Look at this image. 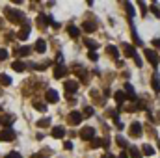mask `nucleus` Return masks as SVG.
<instances>
[{
	"mask_svg": "<svg viewBox=\"0 0 160 158\" xmlns=\"http://www.w3.org/2000/svg\"><path fill=\"white\" fill-rule=\"evenodd\" d=\"M4 13H6V17H8L9 22H21L24 19V13L21 9H15V7H6Z\"/></svg>",
	"mask_w": 160,
	"mask_h": 158,
	"instance_id": "obj_1",
	"label": "nucleus"
},
{
	"mask_svg": "<svg viewBox=\"0 0 160 158\" xmlns=\"http://www.w3.org/2000/svg\"><path fill=\"white\" fill-rule=\"evenodd\" d=\"M143 54H145V58H147V62H149V63H151L153 67H157V65H158V54H157L155 50H151V48H147V50H145Z\"/></svg>",
	"mask_w": 160,
	"mask_h": 158,
	"instance_id": "obj_2",
	"label": "nucleus"
},
{
	"mask_svg": "<svg viewBox=\"0 0 160 158\" xmlns=\"http://www.w3.org/2000/svg\"><path fill=\"white\" fill-rule=\"evenodd\" d=\"M11 140H15V132H13V128H4V130H0V141H11Z\"/></svg>",
	"mask_w": 160,
	"mask_h": 158,
	"instance_id": "obj_3",
	"label": "nucleus"
},
{
	"mask_svg": "<svg viewBox=\"0 0 160 158\" xmlns=\"http://www.w3.org/2000/svg\"><path fill=\"white\" fill-rule=\"evenodd\" d=\"M80 138H82V140H93V138H95V128L84 126V128L80 130Z\"/></svg>",
	"mask_w": 160,
	"mask_h": 158,
	"instance_id": "obj_4",
	"label": "nucleus"
},
{
	"mask_svg": "<svg viewBox=\"0 0 160 158\" xmlns=\"http://www.w3.org/2000/svg\"><path fill=\"white\" fill-rule=\"evenodd\" d=\"M45 99H47V102H58V99H60V95H58V91L56 89H47V93H45Z\"/></svg>",
	"mask_w": 160,
	"mask_h": 158,
	"instance_id": "obj_5",
	"label": "nucleus"
},
{
	"mask_svg": "<svg viewBox=\"0 0 160 158\" xmlns=\"http://www.w3.org/2000/svg\"><path fill=\"white\" fill-rule=\"evenodd\" d=\"M77 89H78V82H77V80H67V82H65V91H67V95H69V93H77Z\"/></svg>",
	"mask_w": 160,
	"mask_h": 158,
	"instance_id": "obj_6",
	"label": "nucleus"
},
{
	"mask_svg": "<svg viewBox=\"0 0 160 158\" xmlns=\"http://www.w3.org/2000/svg\"><path fill=\"white\" fill-rule=\"evenodd\" d=\"M80 121H82V112L73 110V112L69 114V123H71V125H80Z\"/></svg>",
	"mask_w": 160,
	"mask_h": 158,
	"instance_id": "obj_7",
	"label": "nucleus"
},
{
	"mask_svg": "<svg viewBox=\"0 0 160 158\" xmlns=\"http://www.w3.org/2000/svg\"><path fill=\"white\" fill-rule=\"evenodd\" d=\"M130 134H132L134 138H140V136H142V125H140L138 121H134V123L130 125Z\"/></svg>",
	"mask_w": 160,
	"mask_h": 158,
	"instance_id": "obj_8",
	"label": "nucleus"
},
{
	"mask_svg": "<svg viewBox=\"0 0 160 158\" xmlns=\"http://www.w3.org/2000/svg\"><path fill=\"white\" fill-rule=\"evenodd\" d=\"M123 48H125V56H128V58H134V60L138 58V54H136V48H134L132 45H127V43H125V45H123Z\"/></svg>",
	"mask_w": 160,
	"mask_h": 158,
	"instance_id": "obj_9",
	"label": "nucleus"
},
{
	"mask_svg": "<svg viewBox=\"0 0 160 158\" xmlns=\"http://www.w3.org/2000/svg\"><path fill=\"white\" fill-rule=\"evenodd\" d=\"M67 71H69V69H65L63 65H56V67H54V78H63V77L67 75Z\"/></svg>",
	"mask_w": 160,
	"mask_h": 158,
	"instance_id": "obj_10",
	"label": "nucleus"
},
{
	"mask_svg": "<svg viewBox=\"0 0 160 158\" xmlns=\"http://www.w3.org/2000/svg\"><path fill=\"white\" fill-rule=\"evenodd\" d=\"M110 141L108 140H102V138H93L91 140V147H108Z\"/></svg>",
	"mask_w": 160,
	"mask_h": 158,
	"instance_id": "obj_11",
	"label": "nucleus"
},
{
	"mask_svg": "<svg viewBox=\"0 0 160 158\" xmlns=\"http://www.w3.org/2000/svg\"><path fill=\"white\" fill-rule=\"evenodd\" d=\"M28 36H30V24H28V22H24V26L19 30V39L24 41L26 37H28Z\"/></svg>",
	"mask_w": 160,
	"mask_h": 158,
	"instance_id": "obj_12",
	"label": "nucleus"
},
{
	"mask_svg": "<svg viewBox=\"0 0 160 158\" xmlns=\"http://www.w3.org/2000/svg\"><path fill=\"white\" fill-rule=\"evenodd\" d=\"M50 134H52V138H63L65 136V128L63 126H54Z\"/></svg>",
	"mask_w": 160,
	"mask_h": 158,
	"instance_id": "obj_13",
	"label": "nucleus"
},
{
	"mask_svg": "<svg viewBox=\"0 0 160 158\" xmlns=\"http://www.w3.org/2000/svg\"><path fill=\"white\" fill-rule=\"evenodd\" d=\"M125 91H127V95H128V99H130V101H138V99H136V93H134V87H132L128 82L125 84Z\"/></svg>",
	"mask_w": 160,
	"mask_h": 158,
	"instance_id": "obj_14",
	"label": "nucleus"
},
{
	"mask_svg": "<svg viewBox=\"0 0 160 158\" xmlns=\"http://www.w3.org/2000/svg\"><path fill=\"white\" fill-rule=\"evenodd\" d=\"M30 52H32V48H30V47H21V48H17V50H15V54H17V56H21V58L28 56Z\"/></svg>",
	"mask_w": 160,
	"mask_h": 158,
	"instance_id": "obj_15",
	"label": "nucleus"
},
{
	"mask_svg": "<svg viewBox=\"0 0 160 158\" xmlns=\"http://www.w3.org/2000/svg\"><path fill=\"white\" fill-rule=\"evenodd\" d=\"M67 34H69L71 37H75V39H77V37H80V30L77 28V26H73V24H69V28H67Z\"/></svg>",
	"mask_w": 160,
	"mask_h": 158,
	"instance_id": "obj_16",
	"label": "nucleus"
},
{
	"mask_svg": "<svg viewBox=\"0 0 160 158\" xmlns=\"http://www.w3.org/2000/svg\"><path fill=\"white\" fill-rule=\"evenodd\" d=\"M106 52H108L112 58H119V50H118V47H114V45H108V47H106Z\"/></svg>",
	"mask_w": 160,
	"mask_h": 158,
	"instance_id": "obj_17",
	"label": "nucleus"
},
{
	"mask_svg": "<svg viewBox=\"0 0 160 158\" xmlns=\"http://www.w3.org/2000/svg\"><path fill=\"white\" fill-rule=\"evenodd\" d=\"M36 50H38L39 54H43V52L47 50V43H45L43 39H38L36 41Z\"/></svg>",
	"mask_w": 160,
	"mask_h": 158,
	"instance_id": "obj_18",
	"label": "nucleus"
},
{
	"mask_svg": "<svg viewBox=\"0 0 160 158\" xmlns=\"http://www.w3.org/2000/svg\"><path fill=\"white\" fill-rule=\"evenodd\" d=\"M11 67H13L15 71H19V73H22V71L26 69V63H24V62H19V60H17V62H13V65H11Z\"/></svg>",
	"mask_w": 160,
	"mask_h": 158,
	"instance_id": "obj_19",
	"label": "nucleus"
},
{
	"mask_svg": "<svg viewBox=\"0 0 160 158\" xmlns=\"http://www.w3.org/2000/svg\"><path fill=\"white\" fill-rule=\"evenodd\" d=\"M84 45L89 48V52H91V50H95V48L99 47V43H97V41H93V39H84Z\"/></svg>",
	"mask_w": 160,
	"mask_h": 158,
	"instance_id": "obj_20",
	"label": "nucleus"
},
{
	"mask_svg": "<svg viewBox=\"0 0 160 158\" xmlns=\"http://www.w3.org/2000/svg\"><path fill=\"white\" fill-rule=\"evenodd\" d=\"M153 89H155L157 93L160 91V78H158V73H155V75H153Z\"/></svg>",
	"mask_w": 160,
	"mask_h": 158,
	"instance_id": "obj_21",
	"label": "nucleus"
},
{
	"mask_svg": "<svg viewBox=\"0 0 160 158\" xmlns=\"http://www.w3.org/2000/svg\"><path fill=\"white\" fill-rule=\"evenodd\" d=\"M0 84L2 86H11V77H8L6 73H2L0 75Z\"/></svg>",
	"mask_w": 160,
	"mask_h": 158,
	"instance_id": "obj_22",
	"label": "nucleus"
},
{
	"mask_svg": "<svg viewBox=\"0 0 160 158\" xmlns=\"http://www.w3.org/2000/svg\"><path fill=\"white\" fill-rule=\"evenodd\" d=\"M114 97H116V102H118V104H123V102H125V99H127V95H125L123 91H116V95H114Z\"/></svg>",
	"mask_w": 160,
	"mask_h": 158,
	"instance_id": "obj_23",
	"label": "nucleus"
},
{
	"mask_svg": "<svg viewBox=\"0 0 160 158\" xmlns=\"http://www.w3.org/2000/svg\"><path fill=\"white\" fill-rule=\"evenodd\" d=\"M82 26H84V30H86V32H95V28H97V26H95L91 21H86Z\"/></svg>",
	"mask_w": 160,
	"mask_h": 158,
	"instance_id": "obj_24",
	"label": "nucleus"
},
{
	"mask_svg": "<svg viewBox=\"0 0 160 158\" xmlns=\"http://www.w3.org/2000/svg\"><path fill=\"white\" fill-rule=\"evenodd\" d=\"M48 125H50V117H43V119L38 121V126H39V128H45V126H48Z\"/></svg>",
	"mask_w": 160,
	"mask_h": 158,
	"instance_id": "obj_25",
	"label": "nucleus"
},
{
	"mask_svg": "<svg viewBox=\"0 0 160 158\" xmlns=\"http://www.w3.org/2000/svg\"><path fill=\"white\" fill-rule=\"evenodd\" d=\"M93 114H95V112H93V108H91V106H86V108H84V112H82V117H91Z\"/></svg>",
	"mask_w": 160,
	"mask_h": 158,
	"instance_id": "obj_26",
	"label": "nucleus"
},
{
	"mask_svg": "<svg viewBox=\"0 0 160 158\" xmlns=\"http://www.w3.org/2000/svg\"><path fill=\"white\" fill-rule=\"evenodd\" d=\"M34 108H36V110H41V112H45V110H47V104H45V102H39V101H34Z\"/></svg>",
	"mask_w": 160,
	"mask_h": 158,
	"instance_id": "obj_27",
	"label": "nucleus"
},
{
	"mask_svg": "<svg viewBox=\"0 0 160 158\" xmlns=\"http://www.w3.org/2000/svg\"><path fill=\"white\" fill-rule=\"evenodd\" d=\"M143 155H147V156H153V155H155V149H153L151 145H143Z\"/></svg>",
	"mask_w": 160,
	"mask_h": 158,
	"instance_id": "obj_28",
	"label": "nucleus"
},
{
	"mask_svg": "<svg viewBox=\"0 0 160 158\" xmlns=\"http://www.w3.org/2000/svg\"><path fill=\"white\" fill-rule=\"evenodd\" d=\"M130 30H132V39H134V43L136 45H142V39L138 37V34H136V28L134 26H130Z\"/></svg>",
	"mask_w": 160,
	"mask_h": 158,
	"instance_id": "obj_29",
	"label": "nucleus"
},
{
	"mask_svg": "<svg viewBox=\"0 0 160 158\" xmlns=\"http://www.w3.org/2000/svg\"><path fill=\"white\" fill-rule=\"evenodd\" d=\"M128 151H130V156H132V158H142V155H140V151H138L136 147H130Z\"/></svg>",
	"mask_w": 160,
	"mask_h": 158,
	"instance_id": "obj_30",
	"label": "nucleus"
},
{
	"mask_svg": "<svg viewBox=\"0 0 160 158\" xmlns=\"http://www.w3.org/2000/svg\"><path fill=\"white\" fill-rule=\"evenodd\" d=\"M116 141H118V145H119V147H123V149L127 147V140H125L123 136H118V138H116Z\"/></svg>",
	"mask_w": 160,
	"mask_h": 158,
	"instance_id": "obj_31",
	"label": "nucleus"
},
{
	"mask_svg": "<svg viewBox=\"0 0 160 158\" xmlns=\"http://www.w3.org/2000/svg\"><path fill=\"white\" fill-rule=\"evenodd\" d=\"M127 13H128V17H130V19H132V17H134V6H132V4H130V2H128V4H127Z\"/></svg>",
	"mask_w": 160,
	"mask_h": 158,
	"instance_id": "obj_32",
	"label": "nucleus"
},
{
	"mask_svg": "<svg viewBox=\"0 0 160 158\" xmlns=\"http://www.w3.org/2000/svg\"><path fill=\"white\" fill-rule=\"evenodd\" d=\"M88 58H89V60H91V62H97V60H99V54H97V52H95V50H91V52H89V54H88Z\"/></svg>",
	"mask_w": 160,
	"mask_h": 158,
	"instance_id": "obj_33",
	"label": "nucleus"
},
{
	"mask_svg": "<svg viewBox=\"0 0 160 158\" xmlns=\"http://www.w3.org/2000/svg\"><path fill=\"white\" fill-rule=\"evenodd\" d=\"M151 11H153L157 17H160V9H158V6H157V4H153V6H151Z\"/></svg>",
	"mask_w": 160,
	"mask_h": 158,
	"instance_id": "obj_34",
	"label": "nucleus"
},
{
	"mask_svg": "<svg viewBox=\"0 0 160 158\" xmlns=\"http://www.w3.org/2000/svg\"><path fill=\"white\" fill-rule=\"evenodd\" d=\"M6 58H8V50H6V48H0V62L6 60Z\"/></svg>",
	"mask_w": 160,
	"mask_h": 158,
	"instance_id": "obj_35",
	"label": "nucleus"
},
{
	"mask_svg": "<svg viewBox=\"0 0 160 158\" xmlns=\"http://www.w3.org/2000/svg\"><path fill=\"white\" fill-rule=\"evenodd\" d=\"M6 158H22V156H21L19 153H15V151H13V153H8V155H6Z\"/></svg>",
	"mask_w": 160,
	"mask_h": 158,
	"instance_id": "obj_36",
	"label": "nucleus"
},
{
	"mask_svg": "<svg viewBox=\"0 0 160 158\" xmlns=\"http://www.w3.org/2000/svg\"><path fill=\"white\" fill-rule=\"evenodd\" d=\"M63 149L71 151V149H73V143H71V141H65V143H63Z\"/></svg>",
	"mask_w": 160,
	"mask_h": 158,
	"instance_id": "obj_37",
	"label": "nucleus"
},
{
	"mask_svg": "<svg viewBox=\"0 0 160 158\" xmlns=\"http://www.w3.org/2000/svg\"><path fill=\"white\" fill-rule=\"evenodd\" d=\"M140 7H142V13H143V15H145V13H147V6H145V4H143V2H140Z\"/></svg>",
	"mask_w": 160,
	"mask_h": 158,
	"instance_id": "obj_38",
	"label": "nucleus"
},
{
	"mask_svg": "<svg viewBox=\"0 0 160 158\" xmlns=\"http://www.w3.org/2000/svg\"><path fill=\"white\" fill-rule=\"evenodd\" d=\"M153 45H155L157 48H160V37H157V39H153Z\"/></svg>",
	"mask_w": 160,
	"mask_h": 158,
	"instance_id": "obj_39",
	"label": "nucleus"
},
{
	"mask_svg": "<svg viewBox=\"0 0 160 158\" xmlns=\"http://www.w3.org/2000/svg\"><path fill=\"white\" fill-rule=\"evenodd\" d=\"M2 123H6V125H9V123H11V117H8V116H6V117L2 119Z\"/></svg>",
	"mask_w": 160,
	"mask_h": 158,
	"instance_id": "obj_40",
	"label": "nucleus"
},
{
	"mask_svg": "<svg viewBox=\"0 0 160 158\" xmlns=\"http://www.w3.org/2000/svg\"><path fill=\"white\" fill-rule=\"evenodd\" d=\"M119 158H128V155H127V153L123 151V153H121V155H119Z\"/></svg>",
	"mask_w": 160,
	"mask_h": 158,
	"instance_id": "obj_41",
	"label": "nucleus"
},
{
	"mask_svg": "<svg viewBox=\"0 0 160 158\" xmlns=\"http://www.w3.org/2000/svg\"><path fill=\"white\" fill-rule=\"evenodd\" d=\"M32 158H45V156H43V155H34Z\"/></svg>",
	"mask_w": 160,
	"mask_h": 158,
	"instance_id": "obj_42",
	"label": "nucleus"
},
{
	"mask_svg": "<svg viewBox=\"0 0 160 158\" xmlns=\"http://www.w3.org/2000/svg\"><path fill=\"white\" fill-rule=\"evenodd\" d=\"M102 158H114V156H112V155H104Z\"/></svg>",
	"mask_w": 160,
	"mask_h": 158,
	"instance_id": "obj_43",
	"label": "nucleus"
},
{
	"mask_svg": "<svg viewBox=\"0 0 160 158\" xmlns=\"http://www.w3.org/2000/svg\"><path fill=\"white\" fill-rule=\"evenodd\" d=\"M158 121H160V116H158Z\"/></svg>",
	"mask_w": 160,
	"mask_h": 158,
	"instance_id": "obj_44",
	"label": "nucleus"
}]
</instances>
